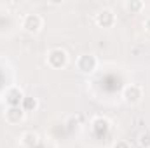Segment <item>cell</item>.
<instances>
[{"label":"cell","mask_w":150,"mask_h":148,"mask_svg":"<svg viewBox=\"0 0 150 148\" xmlns=\"http://www.w3.org/2000/svg\"><path fill=\"white\" fill-rule=\"evenodd\" d=\"M94 21L101 28H112L113 25H115V21H117V18H115V12H113L112 9H101L94 16Z\"/></svg>","instance_id":"cell-3"},{"label":"cell","mask_w":150,"mask_h":148,"mask_svg":"<svg viewBox=\"0 0 150 148\" xmlns=\"http://www.w3.org/2000/svg\"><path fill=\"white\" fill-rule=\"evenodd\" d=\"M96 66H98V59L93 54H82L77 59V68L82 73H93L96 70Z\"/></svg>","instance_id":"cell-4"},{"label":"cell","mask_w":150,"mask_h":148,"mask_svg":"<svg viewBox=\"0 0 150 148\" xmlns=\"http://www.w3.org/2000/svg\"><path fill=\"white\" fill-rule=\"evenodd\" d=\"M126 9L131 11V12H140L143 9V2L142 0H131V2H126Z\"/></svg>","instance_id":"cell-11"},{"label":"cell","mask_w":150,"mask_h":148,"mask_svg":"<svg viewBox=\"0 0 150 148\" xmlns=\"http://www.w3.org/2000/svg\"><path fill=\"white\" fill-rule=\"evenodd\" d=\"M25 113H26V111L23 110L21 106H9V108L5 110V113H4V118H5L7 124L18 125L19 122L25 120Z\"/></svg>","instance_id":"cell-5"},{"label":"cell","mask_w":150,"mask_h":148,"mask_svg":"<svg viewBox=\"0 0 150 148\" xmlns=\"http://www.w3.org/2000/svg\"><path fill=\"white\" fill-rule=\"evenodd\" d=\"M142 98H143V91H142L140 85L131 84L124 89V99H126L127 105H136V103L142 101Z\"/></svg>","instance_id":"cell-6"},{"label":"cell","mask_w":150,"mask_h":148,"mask_svg":"<svg viewBox=\"0 0 150 148\" xmlns=\"http://www.w3.org/2000/svg\"><path fill=\"white\" fill-rule=\"evenodd\" d=\"M112 148H131V145H129L126 140H117V141L113 143Z\"/></svg>","instance_id":"cell-13"},{"label":"cell","mask_w":150,"mask_h":148,"mask_svg":"<svg viewBox=\"0 0 150 148\" xmlns=\"http://www.w3.org/2000/svg\"><path fill=\"white\" fill-rule=\"evenodd\" d=\"M23 99H25V94H23V91H21L19 87H11V89H7V92H5V101H7L9 106H21Z\"/></svg>","instance_id":"cell-8"},{"label":"cell","mask_w":150,"mask_h":148,"mask_svg":"<svg viewBox=\"0 0 150 148\" xmlns=\"http://www.w3.org/2000/svg\"><path fill=\"white\" fill-rule=\"evenodd\" d=\"M42 25H44V21H42L40 14H33L32 12V14H26L23 18V28L28 33H38L40 28H42Z\"/></svg>","instance_id":"cell-2"},{"label":"cell","mask_w":150,"mask_h":148,"mask_svg":"<svg viewBox=\"0 0 150 148\" xmlns=\"http://www.w3.org/2000/svg\"><path fill=\"white\" fill-rule=\"evenodd\" d=\"M145 30H147V32L150 33V16L147 18V19H145Z\"/></svg>","instance_id":"cell-14"},{"label":"cell","mask_w":150,"mask_h":148,"mask_svg":"<svg viewBox=\"0 0 150 148\" xmlns=\"http://www.w3.org/2000/svg\"><path fill=\"white\" fill-rule=\"evenodd\" d=\"M67 63H68V54H67L63 49L54 47V49H51V51L47 52V65H49L51 68L61 70V68L67 66Z\"/></svg>","instance_id":"cell-1"},{"label":"cell","mask_w":150,"mask_h":148,"mask_svg":"<svg viewBox=\"0 0 150 148\" xmlns=\"http://www.w3.org/2000/svg\"><path fill=\"white\" fill-rule=\"evenodd\" d=\"M138 143L142 148H150V131H145L138 136Z\"/></svg>","instance_id":"cell-12"},{"label":"cell","mask_w":150,"mask_h":148,"mask_svg":"<svg viewBox=\"0 0 150 148\" xmlns=\"http://www.w3.org/2000/svg\"><path fill=\"white\" fill-rule=\"evenodd\" d=\"M38 106V101L37 98H33V96H25V99H23V103H21V108L25 111H33L37 110Z\"/></svg>","instance_id":"cell-10"},{"label":"cell","mask_w":150,"mask_h":148,"mask_svg":"<svg viewBox=\"0 0 150 148\" xmlns=\"http://www.w3.org/2000/svg\"><path fill=\"white\" fill-rule=\"evenodd\" d=\"M21 145L26 148H33L38 145V134L33 131H26L21 134Z\"/></svg>","instance_id":"cell-9"},{"label":"cell","mask_w":150,"mask_h":148,"mask_svg":"<svg viewBox=\"0 0 150 148\" xmlns=\"http://www.w3.org/2000/svg\"><path fill=\"white\" fill-rule=\"evenodd\" d=\"M91 129L96 136H105L110 131V120L107 117H94L91 122Z\"/></svg>","instance_id":"cell-7"}]
</instances>
